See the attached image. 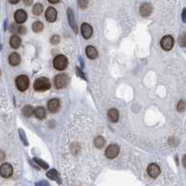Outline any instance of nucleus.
<instances>
[{"mask_svg":"<svg viewBox=\"0 0 186 186\" xmlns=\"http://www.w3.org/2000/svg\"><path fill=\"white\" fill-rule=\"evenodd\" d=\"M43 12V5L40 3H37L33 8V13L35 16H39Z\"/></svg>","mask_w":186,"mask_h":186,"instance_id":"b1692460","label":"nucleus"},{"mask_svg":"<svg viewBox=\"0 0 186 186\" xmlns=\"http://www.w3.org/2000/svg\"><path fill=\"white\" fill-rule=\"evenodd\" d=\"M10 32L13 34H23L26 32V28L18 23H12L10 25Z\"/></svg>","mask_w":186,"mask_h":186,"instance_id":"2eb2a0df","label":"nucleus"},{"mask_svg":"<svg viewBox=\"0 0 186 186\" xmlns=\"http://www.w3.org/2000/svg\"><path fill=\"white\" fill-rule=\"evenodd\" d=\"M35 186H50V184H48L46 180H41L39 181V183H35Z\"/></svg>","mask_w":186,"mask_h":186,"instance_id":"7c9ffc66","label":"nucleus"},{"mask_svg":"<svg viewBox=\"0 0 186 186\" xmlns=\"http://www.w3.org/2000/svg\"><path fill=\"white\" fill-rule=\"evenodd\" d=\"M119 146L116 144H111L106 148L105 151V156L109 159H113L114 157H116L119 154Z\"/></svg>","mask_w":186,"mask_h":186,"instance_id":"423d86ee","label":"nucleus"},{"mask_svg":"<svg viewBox=\"0 0 186 186\" xmlns=\"http://www.w3.org/2000/svg\"><path fill=\"white\" fill-rule=\"evenodd\" d=\"M14 19L16 21V23L21 24L27 19V13H26L23 10H19L15 12L14 14Z\"/></svg>","mask_w":186,"mask_h":186,"instance_id":"6e6552de","label":"nucleus"},{"mask_svg":"<svg viewBox=\"0 0 186 186\" xmlns=\"http://www.w3.org/2000/svg\"><path fill=\"white\" fill-rule=\"evenodd\" d=\"M21 40L18 35H13V37L10 38V44L12 48H18L21 46Z\"/></svg>","mask_w":186,"mask_h":186,"instance_id":"6ab92c4d","label":"nucleus"},{"mask_svg":"<svg viewBox=\"0 0 186 186\" xmlns=\"http://www.w3.org/2000/svg\"><path fill=\"white\" fill-rule=\"evenodd\" d=\"M81 33L84 38L88 39L90 37H91V35L93 34L92 27L88 23H83L81 25Z\"/></svg>","mask_w":186,"mask_h":186,"instance_id":"9d476101","label":"nucleus"},{"mask_svg":"<svg viewBox=\"0 0 186 186\" xmlns=\"http://www.w3.org/2000/svg\"><path fill=\"white\" fill-rule=\"evenodd\" d=\"M34 116L38 119H43L46 116V110L43 107H37L34 110Z\"/></svg>","mask_w":186,"mask_h":186,"instance_id":"aec40b11","label":"nucleus"},{"mask_svg":"<svg viewBox=\"0 0 186 186\" xmlns=\"http://www.w3.org/2000/svg\"><path fill=\"white\" fill-rule=\"evenodd\" d=\"M5 159V153L0 150V162H2Z\"/></svg>","mask_w":186,"mask_h":186,"instance_id":"2f4dec72","label":"nucleus"},{"mask_svg":"<svg viewBox=\"0 0 186 186\" xmlns=\"http://www.w3.org/2000/svg\"><path fill=\"white\" fill-rule=\"evenodd\" d=\"M19 132H20L21 139V141H23V143H24L25 145H28L27 140H26V137H25V135H24V132H23V130H19Z\"/></svg>","mask_w":186,"mask_h":186,"instance_id":"c756f323","label":"nucleus"},{"mask_svg":"<svg viewBox=\"0 0 186 186\" xmlns=\"http://www.w3.org/2000/svg\"><path fill=\"white\" fill-rule=\"evenodd\" d=\"M186 108V104L183 101H179V103H178V106H177V109H178L179 112H183V111L185 110Z\"/></svg>","mask_w":186,"mask_h":186,"instance_id":"cd10ccee","label":"nucleus"},{"mask_svg":"<svg viewBox=\"0 0 186 186\" xmlns=\"http://www.w3.org/2000/svg\"><path fill=\"white\" fill-rule=\"evenodd\" d=\"M23 116L29 117V116H32L33 114H34V108L32 107V106L26 105V106H24L23 109Z\"/></svg>","mask_w":186,"mask_h":186,"instance_id":"5701e85b","label":"nucleus"},{"mask_svg":"<svg viewBox=\"0 0 186 186\" xmlns=\"http://www.w3.org/2000/svg\"><path fill=\"white\" fill-rule=\"evenodd\" d=\"M34 161L35 163H37V165L40 166V167H42V169H48V164H47L45 161L41 160V159L34 157Z\"/></svg>","mask_w":186,"mask_h":186,"instance_id":"a878e982","label":"nucleus"},{"mask_svg":"<svg viewBox=\"0 0 186 186\" xmlns=\"http://www.w3.org/2000/svg\"><path fill=\"white\" fill-rule=\"evenodd\" d=\"M153 11V7L151 4L149 3H144L143 5H141L140 8V13L141 16L143 17H147L152 13Z\"/></svg>","mask_w":186,"mask_h":186,"instance_id":"ddd939ff","label":"nucleus"},{"mask_svg":"<svg viewBox=\"0 0 186 186\" xmlns=\"http://www.w3.org/2000/svg\"><path fill=\"white\" fill-rule=\"evenodd\" d=\"M13 173L12 166L8 163H4L0 167V176L3 178H10Z\"/></svg>","mask_w":186,"mask_h":186,"instance_id":"0eeeda50","label":"nucleus"},{"mask_svg":"<svg viewBox=\"0 0 186 186\" xmlns=\"http://www.w3.org/2000/svg\"><path fill=\"white\" fill-rule=\"evenodd\" d=\"M86 54L90 59L94 60L98 57V50H96L94 47L92 46H88L86 48Z\"/></svg>","mask_w":186,"mask_h":186,"instance_id":"dca6fc26","label":"nucleus"},{"mask_svg":"<svg viewBox=\"0 0 186 186\" xmlns=\"http://www.w3.org/2000/svg\"><path fill=\"white\" fill-rule=\"evenodd\" d=\"M8 61L12 66H16L21 63V57L18 53H12L10 54V58H8Z\"/></svg>","mask_w":186,"mask_h":186,"instance_id":"f3484780","label":"nucleus"},{"mask_svg":"<svg viewBox=\"0 0 186 186\" xmlns=\"http://www.w3.org/2000/svg\"><path fill=\"white\" fill-rule=\"evenodd\" d=\"M61 41V38L59 35H53V37L50 38V43L52 45H57V44H59Z\"/></svg>","mask_w":186,"mask_h":186,"instance_id":"c85d7f7f","label":"nucleus"},{"mask_svg":"<svg viewBox=\"0 0 186 186\" xmlns=\"http://www.w3.org/2000/svg\"><path fill=\"white\" fill-rule=\"evenodd\" d=\"M44 29V25L41 21H34L33 24V30L35 33H40Z\"/></svg>","mask_w":186,"mask_h":186,"instance_id":"393cba45","label":"nucleus"},{"mask_svg":"<svg viewBox=\"0 0 186 186\" xmlns=\"http://www.w3.org/2000/svg\"><path fill=\"white\" fill-rule=\"evenodd\" d=\"M59 1H52V0H50V3H58Z\"/></svg>","mask_w":186,"mask_h":186,"instance_id":"58836bf2","label":"nucleus"},{"mask_svg":"<svg viewBox=\"0 0 186 186\" xmlns=\"http://www.w3.org/2000/svg\"><path fill=\"white\" fill-rule=\"evenodd\" d=\"M178 41L181 47H186V33H183V34H180Z\"/></svg>","mask_w":186,"mask_h":186,"instance_id":"bb28decb","label":"nucleus"},{"mask_svg":"<svg viewBox=\"0 0 186 186\" xmlns=\"http://www.w3.org/2000/svg\"><path fill=\"white\" fill-rule=\"evenodd\" d=\"M67 16H68V21L74 31V33L77 34V26H76V20H74V12L71 8H68L67 10Z\"/></svg>","mask_w":186,"mask_h":186,"instance_id":"4468645a","label":"nucleus"},{"mask_svg":"<svg viewBox=\"0 0 186 186\" xmlns=\"http://www.w3.org/2000/svg\"><path fill=\"white\" fill-rule=\"evenodd\" d=\"M79 5H81V8H86V6L87 5V2L85 1V2H83V1H79Z\"/></svg>","mask_w":186,"mask_h":186,"instance_id":"72a5a7b5","label":"nucleus"},{"mask_svg":"<svg viewBox=\"0 0 186 186\" xmlns=\"http://www.w3.org/2000/svg\"><path fill=\"white\" fill-rule=\"evenodd\" d=\"M51 84L47 77H39L34 83V88L37 91H46L50 88Z\"/></svg>","mask_w":186,"mask_h":186,"instance_id":"f257e3e1","label":"nucleus"},{"mask_svg":"<svg viewBox=\"0 0 186 186\" xmlns=\"http://www.w3.org/2000/svg\"><path fill=\"white\" fill-rule=\"evenodd\" d=\"M10 4H17V3H19V0H17V1H10Z\"/></svg>","mask_w":186,"mask_h":186,"instance_id":"4c0bfd02","label":"nucleus"},{"mask_svg":"<svg viewBox=\"0 0 186 186\" xmlns=\"http://www.w3.org/2000/svg\"><path fill=\"white\" fill-rule=\"evenodd\" d=\"M16 86L18 90L21 91H24L29 87V79L26 76H20L16 79Z\"/></svg>","mask_w":186,"mask_h":186,"instance_id":"20e7f679","label":"nucleus"},{"mask_svg":"<svg viewBox=\"0 0 186 186\" xmlns=\"http://www.w3.org/2000/svg\"><path fill=\"white\" fill-rule=\"evenodd\" d=\"M69 82V77L67 76V74H57L54 78V83L57 88H63L67 86V84Z\"/></svg>","mask_w":186,"mask_h":186,"instance_id":"7ed1b4c3","label":"nucleus"},{"mask_svg":"<svg viewBox=\"0 0 186 186\" xmlns=\"http://www.w3.org/2000/svg\"><path fill=\"white\" fill-rule=\"evenodd\" d=\"M68 65V60L64 55H58L56 56L54 60H53V66L55 69L61 71L64 70Z\"/></svg>","mask_w":186,"mask_h":186,"instance_id":"f03ea898","label":"nucleus"},{"mask_svg":"<svg viewBox=\"0 0 186 186\" xmlns=\"http://www.w3.org/2000/svg\"><path fill=\"white\" fill-rule=\"evenodd\" d=\"M46 19L50 23H54L57 19V10L54 8L50 7L46 11Z\"/></svg>","mask_w":186,"mask_h":186,"instance_id":"9b49d317","label":"nucleus"},{"mask_svg":"<svg viewBox=\"0 0 186 186\" xmlns=\"http://www.w3.org/2000/svg\"><path fill=\"white\" fill-rule=\"evenodd\" d=\"M160 45L164 50H170L174 45V39L171 35H165L160 41Z\"/></svg>","mask_w":186,"mask_h":186,"instance_id":"39448f33","label":"nucleus"},{"mask_svg":"<svg viewBox=\"0 0 186 186\" xmlns=\"http://www.w3.org/2000/svg\"><path fill=\"white\" fill-rule=\"evenodd\" d=\"M76 73L78 74V76H81L82 78H84V76H83V74L80 72V70H79L78 68H76Z\"/></svg>","mask_w":186,"mask_h":186,"instance_id":"f704fd0d","label":"nucleus"},{"mask_svg":"<svg viewBox=\"0 0 186 186\" xmlns=\"http://www.w3.org/2000/svg\"><path fill=\"white\" fill-rule=\"evenodd\" d=\"M108 117L110 118L111 121L113 122H117L118 118H119V113L116 109H110L108 111Z\"/></svg>","mask_w":186,"mask_h":186,"instance_id":"a211bd4d","label":"nucleus"},{"mask_svg":"<svg viewBox=\"0 0 186 186\" xmlns=\"http://www.w3.org/2000/svg\"><path fill=\"white\" fill-rule=\"evenodd\" d=\"M183 165L184 166V167L186 169V154L183 156Z\"/></svg>","mask_w":186,"mask_h":186,"instance_id":"c9c22d12","label":"nucleus"},{"mask_svg":"<svg viewBox=\"0 0 186 186\" xmlns=\"http://www.w3.org/2000/svg\"><path fill=\"white\" fill-rule=\"evenodd\" d=\"M104 144H105V140L103 138V137L101 136L96 137L95 140H94V145H95L96 148H98V149L103 148L104 146Z\"/></svg>","mask_w":186,"mask_h":186,"instance_id":"4be33fe9","label":"nucleus"},{"mask_svg":"<svg viewBox=\"0 0 186 186\" xmlns=\"http://www.w3.org/2000/svg\"><path fill=\"white\" fill-rule=\"evenodd\" d=\"M60 101L58 99H51L48 103V109L51 113H56L60 109Z\"/></svg>","mask_w":186,"mask_h":186,"instance_id":"f8f14e48","label":"nucleus"},{"mask_svg":"<svg viewBox=\"0 0 186 186\" xmlns=\"http://www.w3.org/2000/svg\"><path fill=\"white\" fill-rule=\"evenodd\" d=\"M147 172L149 176H151L152 178H156V177L159 176L161 171H160V167H159L156 164H150L148 166Z\"/></svg>","mask_w":186,"mask_h":186,"instance_id":"1a4fd4ad","label":"nucleus"},{"mask_svg":"<svg viewBox=\"0 0 186 186\" xmlns=\"http://www.w3.org/2000/svg\"><path fill=\"white\" fill-rule=\"evenodd\" d=\"M183 23H186V8H183Z\"/></svg>","mask_w":186,"mask_h":186,"instance_id":"473e14b6","label":"nucleus"},{"mask_svg":"<svg viewBox=\"0 0 186 186\" xmlns=\"http://www.w3.org/2000/svg\"><path fill=\"white\" fill-rule=\"evenodd\" d=\"M32 3H33V0H30V1H24V4H26V5H31Z\"/></svg>","mask_w":186,"mask_h":186,"instance_id":"e433bc0d","label":"nucleus"},{"mask_svg":"<svg viewBox=\"0 0 186 186\" xmlns=\"http://www.w3.org/2000/svg\"><path fill=\"white\" fill-rule=\"evenodd\" d=\"M47 177L48 179L50 180H57L58 181V183H61V181L59 180V176H58V172L55 169H50V171L47 173Z\"/></svg>","mask_w":186,"mask_h":186,"instance_id":"412c9836","label":"nucleus"}]
</instances>
